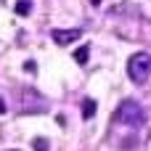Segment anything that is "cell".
<instances>
[{
	"instance_id": "obj_1",
	"label": "cell",
	"mask_w": 151,
	"mask_h": 151,
	"mask_svg": "<svg viewBox=\"0 0 151 151\" xmlns=\"http://www.w3.org/2000/svg\"><path fill=\"white\" fill-rule=\"evenodd\" d=\"M114 119H117V122H122V125H127V127H141V125L146 122V114H143V106H141L138 101L125 98V101L117 106Z\"/></svg>"
},
{
	"instance_id": "obj_2",
	"label": "cell",
	"mask_w": 151,
	"mask_h": 151,
	"mask_svg": "<svg viewBox=\"0 0 151 151\" xmlns=\"http://www.w3.org/2000/svg\"><path fill=\"white\" fill-rule=\"evenodd\" d=\"M127 77L135 85H143L151 77V56L149 53H133L127 61Z\"/></svg>"
},
{
	"instance_id": "obj_3",
	"label": "cell",
	"mask_w": 151,
	"mask_h": 151,
	"mask_svg": "<svg viewBox=\"0 0 151 151\" xmlns=\"http://www.w3.org/2000/svg\"><path fill=\"white\" fill-rule=\"evenodd\" d=\"M80 37H82L80 29H53V42L56 45H69V42L80 40Z\"/></svg>"
},
{
	"instance_id": "obj_4",
	"label": "cell",
	"mask_w": 151,
	"mask_h": 151,
	"mask_svg": "<svg viewBox=\"0 0 151 151\" xmlns=\"http://www.w3.org/2000/svg\"><path fill=\"white\" fill-rule=\"evenodd\" d=\"M13 11H16V16H29L32 13V0H19L13 5Z\"/></svg>"
},
{
	"instance_id": "obj_5",
	"label": "cell",
	"mask_w": 151,
	"mask_h": 151,
	"mask_svg": "<svg viewBox=\"0 0 151 151\" xmlns=\"http://www.w3.org/2000/svg\"><path fill=\"white\" fill-rule=\"evenodd\" d=\"M93 114H96V101H93V98H85V101H82V117L90 119Z\"/></svg>"
},
{
	"instance_id": "obj_6",
	"label": "cell",
	"mask_w": 151,
	"mask_h": 151,
	"mask_svg": "<svg viewBox=\"0 0 151 151\" xmlns=\"http://www.w3.org/2000/svg\"><path fill=\"white\" fill-rule=\"evenodd\" d=\"M88 56H90V45L80 48V50L74 53V61H77V64H85V61H88Z\"/></svg>"
},
{
	"instance_id": "obj_7",
	"label": "cell",
	"mask_w": 151,
	"mask_h": 151,
	"mask_svg": "<svg viewBox=\"0 0 151 151\" xmlns=\"http://www.w3.org/2000/svg\"><path fill=\"white\" fill-rule=\"evenodd\" d=\"M32 146H35V151H48V141L45 138H35Z\"/></svg>"
},
{
	"instance_id": "obj_8",
	"label": "cell",
	"mask_w": 151,
	"mask_h": 151,
	"mask_svg": "<svg viewBox=\"0 0 151 151\" xmlns=\"http://www.w3.org/2000/svg\"><path fill=\"white\" fill-rule=\"evenodd\" d=\"M24 69H27L29 74H37V64H35V61H27V64H24Z\"/></svg>"
},
{
	"instance_id": "obj_9",
	"label": "cell",
	"mask_w": 151,
	"mask_h": 151,
	"mask_svg": "<svg viewBox=\"0 0 151 151\" xmlns=\"http://www.w3.org/2000/svg\"><path fill=\"white\" fill-rule=\"evenodd\" d=\"M0 114H5V104H3V98H0Z\"/></svg>"
},
{
	"instance_id": "obj_10",
	"label": "cell",
	"mask_w": 151,
	"mask_h": 151,
	"mask_svg": "<svg viewBox=\"0 0 151 151\" xmlns=\"http://www.w3.org/2000/svg\"><path fill=\"white\" fill-rule=\"evenodd\" d=\"M88 3H93V5H98V3H101V0H88Z\"/></svg>"
}]
</instances>
